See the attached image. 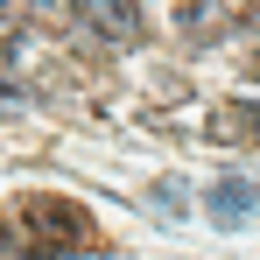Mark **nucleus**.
<instances>
[{"instance_id": "obj_1", "label": "nucleus", "mask_w": 260, "mask_h": 260, "mask_svg": "<svg viewBox=\"0 0 260 260\" xmlns=\"http://www.w3.org/2000/svg\"><path fill=\"white\" fill-rule=\"evenodd\" d=\"M0 232H7L0 253H28V260H78V253H91L106 239L91 225V211L71 204V197H21Z\"/></svg>"}, {"instance_id": "obj_2", "label": "nucleus", "mask_w": 260, "mask_h": 260, "mask_svg": "<svg viewBox=\"0 0 260 260\" xmlns=\"http://www.w3.org/2000/svg\"><path fill=\"white\" fill-rule=\"evenodd\" d=\"M85 28L113 36V43H134L148 21H141V7H134V0H85Z\"/></svg>"}, {"instance_id": "obj_3", "label": "nucleus", "mask_w": 260, "mask_h": 260, "mask_svg": "<svg viewBox=\"0 0 260 260\" xmlns=\"http://www.w3.org/2000/svg\"><path fill=\"white\" fill-rule=\"evenodd\" d=\"M253 204H260V183H253V176H225V183H211V218H225V225H239Z\"/></svg>"}, {"instance_id": "obj_4", "label": "nucleus", "mask_w": 260, "mask_h": 260, "mask_svg": "<svg viewBox=\"0 0 260 260\" xmlns=\"http://www.w3.org/2000/svg\"><path fill=\"white\" fill-rule=\"evenodd\" d=\"M211 141H260V106H246V99L218 106L211 113Z\"/></svg>"}]
</instances>
